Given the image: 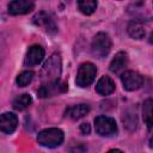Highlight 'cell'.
<instances>
[{
  "instance_id": "obj_1",
  "label": "cell",
  "mask_w": 153,
  "mask_h": 153,
  "mask_svg": "<svg viewBox=\"0 0 153 153\" xmlns=\"http://www.w3.org/2000/svg\"><path fill=\"white\" fill-rule=\"evenodd\" d=\"M62 72V61L61 56L59 54H53L43 65L41 73H39V79L42 81V85L44 84H53L57 82L60 79Z\"/></svg>"
},
{
  "instance_id": "obj_2",
  "label": "cell",
  "mask_w": 153,
  "mask_h": 153,
  "mask_svg": "<svg viewBox=\"0 0 153 153\" xmlns=\"http://www.w3.org/2000/svg\"><path fill=\"white\" fill-rule=\"evenodd\" d=\"M37 142L47 148L59 147L63 142V131L59 128H48L38 133Z\"/></svg>"
},
{
  "instance_id": "obj_3",
  "label": "cell",
  "mask_w": 153,
  "mask_h": 153,
  "mask_svg": "<svg viewBox=\"0 0 153 153\" xmlns=\"http://www.w3.org/2000/svg\"><path fill=\"white\" fill-rule=\"evenodd\" d=\"M111 50V39L108 33L105 32H98L91 43V51L93 56L98 59L105 57Z\"/></svg>"
},
{
  "instance_id": "obj_4",
  "label": "cell",
  "mask_w": 153,
  "mask_h": 153,
  "mask_svg": "<svg viewBox=\"0 0 153 153\" xmlns=\"http://www.w3.org/2000/svg\"><path fill=\"white\" fill-rule=\"evenodd\" d=\"M96 74H97L96 66L91 62H85L78 69L75 82L80 87H87L93 82V80L96 78Z\"/></svg>"
},
{
  "instance_id": "obj_5",
  "label": "cell",
  "mask_w": 153,
  "mask_h": 153,
  "mask_svg": "<svg viewBox=\"0 0 153 153\" xmlns=\"http://www.w3.org/2000/svg\"><path fill=\"white\" fill-rule=\"evenodd\" d=\"M94 129L100 136H112L117 133V124L114 118L100 115L94 118Z\"/></svg>"
},
{
  "instance_id": "obj_6",
  "label": "cell",
  "mask_w": 153,
  "mask_h": 153,
  "mask_svg": "<svg viewBox=\"0 0 153 153\" xmlns=\"http://www.w3.org/2000/svg\"><path fill=\"white\" fill-rule=\"evenodd\" d=\"M121 81L127 91H135L142 86L143 76L135 71H126L121 75Z\"/></svg>"
},
{
  "instance_id": "obj_7",
  "label": "cell",
  "mask_w": 153,
  "mask_h": 153,
  "mask_svg": "<svg viewBox=\"0 0 153 153\" xmlns=\"http://www.w3.org/2000/svg\"><path fill=\"white\" fill-rule=\"evenodd\" d=\"M35 7V4L30 0H13L8 4V13L12 16L26 14L31 12Z\"/></svg>"
},
{
  "instance_id": "obj_8",
  "label": "cell",
  "mask_w": 153,
  "mask_h": 153,
  "mask_svg": "<svg viewBox=\"0 0 153 153\" xmlns=\"http://www.w3.org/2000/svg\"><path fill=\"white\" fill-rule=\"evenodd\" d=\"M32 20H33V23H35L37 26L44 27V30H45L47 32H49V33H55V32L57 31V27H56V25H55L54 19L50 17V14H48V13H45V12H43V11L36 13V14L33 16Z\"/></svg>"
},
{
  "instance_id": "obj_9",
  "label": "cell",
  "mask_w": 153,
  "mask_h": 153,
  "mask_svg": "<svg viewBox=\"0 0 153 153\" xmlns=\"http://www.w3.org/2000/svg\"><path fill=\"white\" fill-rule=\"evenodd\" d=\"M43 57H44V49L41 45H32L29 48V50L25 55L24 63H25V66L33 67V66L39 65L42 62Z\"/></svg>"
},
{
  "instance_id": "obj_10",
  "label": "cell",
  "mask_w": 153,
  "mask_h": 153,
  "mask_svg": "<svg viewBox=\"0 0 153 153\" xmlns=\"http://www.w3.org/2000/svg\"><path fill=\"white\" fill-rule=\"evenodd\" d=\"M67 90V85L66 84H60L59 81L57 82H53V84H44L42 85L38 91H37V94L38 97L41 98H47V97H53L57 93H62Z\"/></svg>"
},
{
  "instance_id": "obj_11",
  "label": "cell",
  "mask_w": 153,
  "mask_h": 153,
  "mask_svg": "<svg viewBox=\"0 0 153 153\" xmlns=\"http://www.w3.org/2000/svg\"><path fill=\"white\" fill-rule=\"evenodd\" d=\"M18 126V118L12 112H5L0 117V129L5 134H12Z\"/></svg>"
},
{
  "instance_id": "obj_12",
  "label": "cell",
  "mask_w": 153,
  "mask_h": 153,
  "mask_svg": "<svg viewBox=\"0 0 153 153\" xmlns=\"http://www.w3.org/2000/svg\"><path fill=\"white\" fill-rule=\"evenodd\" d=\"M128 62H129V59H128V54L126 51H118L115 57L112 59V61L110 62V71L112 73H121L122 71L126 69V67L128 66Z\"/></svg>"
},
{
  "instance_id": "obj_13",
  "label": "cell",
  "mask_w": 153,
  "mask_h": 153,
  "mask_svg": "<svg viewBox=\"0 0 153 153\" xmlns=\"http://www.w3.org/2000/svg\"><path fill=\"white\" fill-rule=\"evenodd\" d=\"M96 91L102 96H109L115 91V82L111 78L104 75L98 80L96 85Z\"/></svg>"
},
{
  "instance_id": "obj_14",
  "label": "cell",
  "mask_w": 153,
  "mask_h": 153,
  "mask_svg": "<svg viewBox=\"0 0 153 153\" xmlns=\"http://www.w3.org/2000/svg\"><path fill=\"white\" fill-rule=\"evenodd\" d=\"M90 112V106L86 104H78V105H73L71 108L67 109L66 114L68 117H71L72 120H79L81 117H84L85 115H87Z\"/></svg>"
},
{
  "instance_id": "obj_15",
  "label": "cell",
  "mask_w": 153,
  "mask_h": 153,
  "mask_svg": "<svg viewBox=\"0 0 153 153\" xmlns=\"http://www.w3.org/2000/svg\"><path fill=\"white\" fill-rule=\"evenodd\" d=\"M142 117L147 128L153 127V99H146L142 105Z\"/></svg>"
},
{
  "instance_id": "obj_16",
  "label": "cell",
  "mask_w": 153,
  "mask_h": 153,
  "mask_svg": "<svg viewBox=\"0 0 153 153\" xmlns=\"http://www.w3.org/2000/svg\"><path fill=\"white\" fill-rule=\"evenodd\" d=\"M127 31H128L129 36L134 39H141V38L145 37V33H146L143 26L139 22H130L128 24Z\"/></svg>"
},
{
  "instance_id": "obj_17",
  "label": "cell",
  "mask_w": 153,
  "mask_h": 153,
  "mask_svg": "<svg viewBox=\"0 0 153 153\" xmlns=\"http://www.w3.org/2000/svg\"><path fill=\"white\" fill-rule=\"evenodd\" d=\"M31 103H32L31 96L27 94V93H23V94H20V96H18V97L14 98L12 105H13V108H14L16 110H24V109L27 108Z\"/></svg>"
},
{
  "instance_id": "obj_18",
  "label": "cell",
  "mask_w": 153,
  "mask_h": 153,
  "mask_svg": "<svg viewBox=\"0 0 153 153\" xmlns=\"http://www.w3.org/2000/svg\"><path fill=\"white\" fill-rule=\"evenodd\" d=\"M97 1H87V0H84V1H78V7L80 10L81 13L86 14V16H90L92 14L96 8H97Z\"/></svg>"
},
{
  "instance_id": "obj_19",
  "label": "cell",
  "mask_w": 153,
  "mask_h": 153,
  "mask_svg": "<svg viewBox=\"0 0 153 153\" xmlns=\"http://www.w3.org/2000/svg\"><path fill=\"white\" fill-rule=\"evenodd\" d=\"M32 78H33V72L24 71L20 74H18L17 79H16V82H17V85L19 87H25L26 85H29L32 81Z\"/></svg>"
},
{
  "instance_id": "obj_20",
  "label": "cell",
  "mask_w": 153,
  "mask_h": 153,
  "mask_svg": "<svg viewBox=\"0 0 153 153\" xmlns=\"http://www.w3.org/2000/svg\"><path fill=\"white\" fill-rule=\"evenodd\" d=\"M69 153H86V147L82 143H76L69 148Z\"/></svg>"
},
{
  "instance_id": "obj_21",
  "label": "cell",
  "mask_w": 153,
  "mask_h": 153,
  "mask_svg": "<svg viewBox=\"0 0 153 153\" xmlns=\"http://www.w3.org/2000/svg\"><path fill=\"white\" fill-rule=\"evenodd\" d=\"M79 129H80L81 134H84V135H87V134H90V131H91V127H90L88 123H82V124H80Z\"/></svg>"
},
{
  "instance_id": "obj_22",
  "label": "cell",
  "mask_w": 153,
  "mask_h": 153,
  "mask_svg": "<svg viewBox=\"0 0 153 153\" xmlns=\"http://www.w3.org/2000/svg\"><path fill=\"white\" fill-rule=\"evenodd\" d=\"M108 153H123L122 151H120V149H116V148H114V149H110Z\"/></svg>"
},
{
  "instance_id": "obj_23",
  "label": "cell",
  "mask_w": 153,
  "mask_h": 153,
  "mask_svg": "<svg viewBox=\"0 0 153 153\" xmlns=\"http://www.w3.org/2000/svg\"><path fill=\"white\" fill-rule=\"evenodd\" d=\"M149 147H151V148H153V136L149 139Z\"/></svg>"
},
{
  "instance_id": "obj_24",
  "label": "cell",
  "mask_w": 153,
  "mask_h": 153,
  "mask_svg": "<svg viewBox=\"0 0 153 153\" xmlns=\"http://www.w3.org/2000/svg\"><path fill=\"white\" fill-rule=\"evenodd\" d=\"M149 42L153 43V32H152V35H151V37H149Z\"/></svg>"
}]
</instances>
